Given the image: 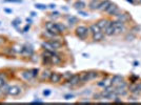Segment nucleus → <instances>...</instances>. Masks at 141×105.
<instances>
[{
    "mask_svg": "<svg viewBox=\"0 0 141 105\" xmlns=\"http://www.w3.org/2000/svg\"><path fill=\"white\" fill-rule=\"evenodd\" d=\"M80 102H83V103H90V100H81Z\"/></svg>",
    "mask_w": 141,
    "mask_h": 105,
    "instance_id": "09e8293b",
    "label": "nucleus"
},
{
    "mask_svg": "<svg viewBox=\"0 0 141 105\" xmlns=\"http://www.w3.org/2000/svg\"><path fill=\"white\" fill-rule=\"evenodd\" d=\"M31 15H32V16H33V17H34V16H36V14H35L34 12H32V13H31Z\"/></svg>",
    "mask_w": 141,
    "mask_h": 105,
    "instance_id": "5fc2aeb1",
    "label": "nucleus"
},
{
    "mask_svg": "<svg viewBox=\"0 0 141 105\" xmlns=\"http://www.w3.org/2000/svg\"><path fill=\"white\" fill-rule=\"evenodd\" d=\"M49 7H50V9H52V10H54V9H55V7H56V5H55V4H53V3H52V4H50V5H49Z\"/></svg>",
    "mask_w": 141,
    "mask_h": 105,
    "instance_id": "de8ad7c7",
    "label": "nucleus"
},
{
    "mask_svg": "<svg viewBox=\"0 0 141 105\" xmlns=\"http://www.w3.org/2000/svg\"><path fill=\"white\" fill-rule=\"evenodd\" d=\"M52 17H53V18L59 17V13H58V12H53V14H52Z\"/></svg>",
    "mask_w": 141,
    "mask_h": 105,
    "instance_id": "a19ab883",
    "label": "nucleus"
},
{
    "mask_svg": "<svg viewBox=\"0 0 141 105\" xmlns=\"http://www.w3.org/2000/svg\"><path fill=\"white\" fill-rule=\"evenodd\" d=\"M51 60H52V64L54 65H59L61 63V58L56 53H53V55L51 56Z\"/></svg>",
    "mask_w": 141,
    "mask_h": 105,
    "instance_id": "9b49d317",
    "label": "nucleus"
},
{
    "mask_svg": "<svg viewBox=\"0 0 141 105\" xmlns=\"http://www.w3.org/2000/svg\"><path fill=\"white\" fill-rule=\"evenodd\" d=\"M74 6H75L76 10L81 11V10H83V9L86 7V3L83 1V0H79V1H77V2L74 4Z\"/></svg>",
    "mask_w": 141,
    "mask_h": 105,
    "instance_id": "ddd939ff",
    "label": "nucleus"
},
{
    "mask_svg": "<svg viewBox=\"0 0 141 105\" xmlns=\"http://www.w3.org/2000/svg\"><path fill=\"white\" fill-rule=\"evenodd\" d=\"M117 18H118V20H120V21H122V22H127V21H129L130 20V18H131V16L128 14V13H118L117 15Z\"/></svg>",
    "mask_w": 141,
    "mask_h": 105,
    "instance_id": "6e6552de",
    "label": "nucleus"
},
{
    "mask_svg": "<svg viewBox=\"0 0 141 105\" xmlns=\"http://www.w3.org/2000/svg\"><path fill=\"white\" fill-rule=\"evenodd\" d=\"M4 84H5V80H4V77L0 76V87H1V86H3Z\"/></svg>",
    "mask_w": 141,
    "mask_h": 105,
    "instance_id": "f704fd0d",
    "label": "nucleus"
},
{
    "mask_svg": "<svg viewBox=\"0 0 141 105\" xmlns=\"http://www.w3.org/2000/svg\"><path fill=\"white\" fill-rule=\"evenodd\" d=\"M104 35L105 36H113V35H115V27L113 25V21L108 22V25L104 29Z\"/></svg>",
    "mask_w": 141,
    "mask_h": 105,
    "instance_id": "39448f33",
    "label": "nucleus"
},
{
    "mask_svg": "<svg viewBox=\"0 0 141 105\" xmlns=\"http://www.w3.org/2000/svg\"><path fill=\"white\" fill-rule=\"evenodd\" d=\"M108 22H109V21H107V20H105V19H102V20H100V21L97 22V25L99 26V28L102 31V29H105V28H106V26L108 25Z\"/></svg>",
    "mask_w": 141,
    "mask_h": 105,
    "instance_id": "6ab92c4d",
    "label": "nucleus"
},
{
    "mask_svg": "<svg viewBox=\"0 0 141 105\" xmlns=\"http://www.w3.org/2000/svg\"><path fill=\"white\" fill-rule=\"evenodd\" d=\"M94 98H95V100L102 99V95H101V93H100V94H95V95H94Z\"/></svg>",
    "mask_w": 141,
    "mask_h": 105,
    "instance_id": "e433bc0d",
    "label": "nucleus"
},
{
    "mask_svg": "<svg viewBox=\"0 0 141 105\" xmlns=\"http://www.w3.org/2000/svg\"><path fill=\"white\" fill-rule=\"evenodd\" d=\"M134 38H135V35H134V34H128L127 37H125V39H127L128 41H131V40H133Z\"/></svg>",
    "mask_w": 141,
    "mask_h": 105,
    "instance_id": "473e14b6",
    "label": "nucleus"
},
{
    "mask_svg": "<svg viewBox=\"0 0 141 105\" xmlns=\"http://www.w3.org/2000/svg\"><path fill=\"white\" fill-rule=\"evenodd\" d=\"M33 103H35V104H36V103H37V104H42V102H41V101H34Z\"/></svg>",
    "mask_w": 141,
    "mask_h": 105,
    "instance_id": "8fccbe9b",
    "label": "nucleus"
},
{
    "mask_svg": "<svg viewBox=\"0 0 141 105\" xmlns=\"http://www.w3.org/2000/svg\"><path fill=\"white\" fill-rule=\"evenodd\" d=\"M2 42H4V38H1V37H0V43H2Z\"/></svg>",
    "mask_w": 141,
    "mask_h": 105,
    "instance_id": "3c124183",
    "label": "nucleus"
},
{
    "mask_svg": "<svg viewBox=\"0 0 141 105\" xmlns=\"http://www.w3.org/2000/svg\"><path fill=\"white\" fill-rule=\"evenodd\" d=\"M88 32H90V29L85 25H79V26H77V28H76V35H77L78 38L81 39V40H84L87 37Z\"/></svg>",
    "mask_w": 141,
    "mask_h": 105,
    "instance_id": "f257e3e1",
    "label": "nucleus"
},
{
    "mask_svg": "<svg viewBox=\"0 0 141 105\" xmlns=\"http://www.w3.org/2000/svg\"><path fill=\"white\" fill-rule=\"evenodd\" d=\"M5 12H6V13H12V10H8V9H6Z\"/></svg>",
    "mask_w": 141,
    "mask_h": 105,
    "instance_id": "603ef678",
    "label": "nucleus"
},
{
    "mask_svg": "<svg viewBox=\"0 0 141 105\" xmlns=\"http://www.w3.org/2000/svg\"><path fill=\"white\" fill-rule=\"evenodd\" d=\"M42 62H43V64H45V65H50V64H52L51 56H49V55H43Z\"/></svg>",
    "mask_w": 141,
    "mask_h": 105,
    "instance_id": "b1692460",
    "label": "nucleus"
},
{
    "mask_svg": "<svg viewBox=\"0 0 141 105\" xmlns=\"http://www.w3.org/2000/svg\"><path fill=\"white\" fill-rule=\"evenodd\" d=\"M23 56H28V57H31V56H33V54H34V50H33V47L32 46H23V50H22V53H21Z\"/></svg>",
    "mask_w": 141,
    "mask_h": 105,
    "instance_id": "9d476101",
    "label": "nucleus"
},
{
    "mask_svg": "<svg viewBox=\"0 0 141 105\" xmlns=\"http://www.w3.org/2000/svg\"><path fill=\"white\" fill-rule=\"evenodd\" d=\"M55 25H56V28L58 29V32H59L60 34H62V33L65 32L66 27H65L64 24H62V23H55Z\"/></svg>",
    "mask_w": 141,
    "mask_h": 105,
    "instance_id": "5701e85b",
    "label": "nucleus"
},
{
    "mask_svg": "<svg viewBox=\"0 0 141 105\" xmlns=\"http://www.w3.org/2000/svg\"><path fill=\"white\" fill-rule=\"evenodd\" d=\"M88 29H90V32H91V33H92L93 35L101 31V29L99 28V26L97 25V23H96V24H92V25H91V26L88 27Z\"/></svg>",
    "mask_w": 141,
    "mask_h": 105,
    "instance_id": "412c9836",
    "label": "nucleus"
},
{
    "mask_svg": "<svg viewBox=\"0 0 141 105\" xmlns=\"http://www.w3.org/2000/svg\"><path fill=\"white\" fill-rule=\"evenodd\" d=\"M45 28H46V31H48L49 33H51L54 37L55 36H58L60 33L58 32V29L56 28V25L54 22H46L45 23Z\"/></svg>",
    "mask_w": 141,
    "mask_h": 105,
    "instance_id": "f03ea898",
    "label": "nucleus"
},
{
    "mask_svg": "<svg viewBox=\"0 0 141 105\" xmlns=\"http://www.w3.org/2000/svg\"><path fill=\"white\" fill-rule=\"evenodd\" d=\"M105 13L108 14L109 16H116V15L119 13V7L115 3H111L109 6L105 10Z\"/></svg>",
    "mask_w": 141,
    "mask_h": 105,
    "instance_id": "7ed1b4c3",
    "label": "nucleus"
},
{
    "mask_svg": "<svg viewBox=\"0 0 141 105\" xmlns=\"http://www.w3.org/2000/svg\"><path fill=\"white\" fill-rule=\"evenodd\" d=\"M20 92H21V89H20L19 86L13 85V86H10V87L6 89L5 94H8V95H10V96H17V95L20 94Z\"/></svg>",
    "mask_w": 141,
    "mask_h": 105,
    "instance_id": "20e7f679",
    "label": "nucleus"
},
{
    "mask_svg": "<svg viewBox=\"0 0 141 105\" xmlns=\"http://www.w3.org/2000/svg\"><path fill=\"white\" fill-rule=\"evenodd\" d=\"M50 94H51V92L49 91V89H46V91H44V92H43V95H44V96H49Z\"/></svg>",
    "mask_w": 141,
    "mask_h": 105,
    "instance_id": "c03bdc74",
    "label": "nucleus"
},
{
    "mask_svg": "<svg viewBox=\"0 0 141 105\" xmlns=\"http://www.w3.org/2000/svg\"><path fill=\"white\" fill-rule=\"evenodd\" d=\"M68 82H69V84L71 86H76V85L79 84V82H80V76H79V75H73L72 78Z\"/></svg>",
    "mask_w": 141,
    "mask_h": 105,
    "instance_id": "423d86ee",
    "label": "nucleus"
},
{
    "mask_svg": "<svg viewBox=\"0 0 141 105\" xmlns=\"http://www.w3.org/2000/svg\"><path fill=\"white\" fill-rule=\"evenodd\" d=\"M111 3H112V2L109 1V0H103V1L100 2L99 6H98V10L101 11V12H105V10L109 6V4H111Z\"/></svg>",
    "mask_w": 141,
    "mask_h": 105,
    "instance_id": "1a4fd4ad",
    "label": "nucleus"
},
{
    "mask_svg": "<svg viewBox=\"0 0 141 105\" xmlns=\"http://www.w3.org/2000/svg\"><path fill=\"white\" fill-rule=\"evenodd\" d=\"M72 76H73V74L72 72H65L64 75H63V76H62V79H63V80H65L66 82L72 78Z\"/></svg>",
    "mask_w": 141,
    "mask_h": 105,
    "instance_id": "c85d7f7f",
    "label": "nucleus"
},
{
    "mask_svg": "<svg viewBox=\"0 0 141 105\" xmlns=\"http://www.w3.org/2000/svg\"><path fill=\"white\" fill-rule=\"evenodd\" d=\"M50 42H51V44H52V45H53V47H54L55 50H58V49H60V47L62 46V43H61V41H60L59 39L51 40Z\"/></svg>",
    "mask_w": 141,
    "mask_h": 105,
    "instance_id": "f3484780",
    "label": "nucleus"
},
{
    "mask_svg": "<svg viewBox=\"0 0 141 105\" xmlns=\"http://www.w3.org/2000/svg\"><path fill=\"white\" fill-rule=\"evenodd\" d=\"M79 14H81L82 16H84V17H86L88 14H86V13H84V12H82V11H79Z\"/></svg>",
    "mask_w": 141,
    "mask_h": 105,
    "instance_id": "49530a36",
    "label": "nucleus"
},
{
    "mask_svg": "<svg viewBox=\"0 0 141 105\" xmlns=\"http://www.w3.org/2000/svg\"><path fill=\"white\" fill-rule=\"evenodd\" d=\"M103 37H104V33L100 31V32H98V33L93 35V40L94 41H101L103 39Z\"/></svg>",
    "mask_w": 141,
    "mask_h": 105,
    "instance_id": "dca6fc26",
    "label": "nucleus"
},
{
    "mask_svg": "<svg viewBox=\"0 0 141 105\" xmlns=\"http://www.w3.org/2000/svg\"><path fill=\"white\" fill-rule=\"evenodd\" d=\"M0 24H1V22H0Z\"/></svg>",
    "mask_w": 141,
    "mask_h": 105,
    "instance_id": "6e6d98bb",
    "label": "nucleus"
},
{
    "mask_svg": "<svg viewBox=\"0 0 141 105\" xmlns=\"http://www.w3.org/2000/svg\"><path fill=\"white\" fill-rule=\"evenodd\" d=\"M21 23V20H20V18H16V19H14L13 21H12V25L14 26V27H16V28H18V25Z\"/></svg>",
    "mask_w": 141,
    "mask_h": 105,
    "instance_id": "cd10ccee",
    "label": "nucleus"
},
{
    "mask_svg": "<svg viewBox=\"0 0 141 105\" xmlns=\"http://www.w3.org/2000/svg\"><path fill=\"white\" fill-rule=\"evenodd\" d=\"M21 76L25 79V80H31V79H33L34 76H33V74H32V70H26V71H23L21 74Z\"/></svg>",
    "mask_w": 141,
    "mask_h": 105,
    "instance_id": "aec40b11",
    "label": "nucleus"
},
{
    "mask_svg": "<svg viewBox=\"0 0 141 105\" xmlns=\"http://www.w3.org/2000/svg\"><path fill=\"white\" fill-rule=\"evenodd\" d=\"M100 0H92V1L90 2V4H88V7L91 9V10H98V6H99V4H100Z\"/></svg>",
    "mask_w": 141,
    "mask_h": 105,
    "instance_id": "2eb2a0df",
    "label": "nucleus"
},
{
    "mask_svg": "<svg viewBox=\"0 0 141 105\" xmlns=\"http://www.w3.org/2000/svg\"><path fill=\"white\" fill-rule=\"evenodd\" d=\"M98 72L97 71H88V78H90V80H94V79H96V78H98Z\"/></svg>",
    "mask_w": 141,
    "mask_h": 105,
    "instance_id": "bb28decb",
    "label": "nucleus"
},
{
    "mask_svg": "<svg viewBox=\"0 0 141 105\" xmlns=\"http://www.w3.org/2000/svg\"><path fill=\"white\" fill-rule=\"evenodd\" d=\"M62 79V76L58 72H52L51 74V77H50V81L52 83H59L60 80Z\"/></svg>",
    "mask_w": 141,
    "mask_h": 105,
    "instance_id": "0eeeda50",
    "label": "nucleus"
},
{
    "mask_svg": "<svg viewBox=\"0 0 141 105\" xmlns=\"http://www.w3.org/2000/svg\"><path fill=\"white\" fill-rule=\"evenodd\" d=\"M138 79H139L138 76H132V77L130 78V80H131L132 83H136V81H138Z\"/></svg>",
    "mask_w": 141,
    "mask_h": 105,
    "instance_id": "72a5a7b5",
    "label": "nucleus"
},
{
    "mask_svg": "<svg viewBox=\"0 0 141 105\" xmlns=\"http://www.w3.org/2000/svg\"><path fill=\"white\" fill-rule=\"evenodd\" d=\"M51 71H49V70H44L43 72H42V75H41V80L43 81V80H50V77H51Z\"/></svg>",
    "mask_w": 141,
    "mask_h": 105,
    "instance_id": "393cba45",
    "label": "nucleus"
},
{
    "mask_svg": "<svg viewBox=\"0 0 141 105\" xmlns=\"http://www.w3.org/2000/svg\"><path fill=\"white\" fill-rule=\"evenodd\" d=\"M97 85L100 86V87L106 88V87H108V86H112V82H111V79H105V80H102V81L98 82Z\"/></svg>",
    "mask_w": 141,
    "mask_h": 105,
    "instance_id": "4468645a",
    "label": "nucleus"
},
{
    "mask_svg": "<svg viewBox=\"0 0 141 105\" xmlns=\"http://www.w3.org/2000/svg\"><path fill=\"white\" fill-rule=\"evenodd\" d=\"M80 76V82L81 83H86L87 81H90V78H88V72H82Z\"/></svg>",
    "mask_w": 141,
    "mask_h": 105,
    "instance_id": "4be33fe9",
    "label": "nucleus"
},
{
    "mask_svg": "<svg viewBox=\"0 0 141 105\" xmlns=\"http://www.w3.org/2000/svg\"><path fill=\"white\" fill-rule=\"evenodd\" d=\"M127 1H128V2H130V3H133V2H134V0H127Z\"/></svg>",
    "mask_w": 141,
    "mask_h": 105,
    "instance_id": "864d4df0",
    "label": "nucleus"
},
{
    "mask_svg": "<svg viewBox=\"0 0 141 105\" xmlns=\"http://www.w3.org/2000/svg\"><path fill=\"white\" fill-rule=\"evenodd\" d=\"M138 32H139V28H138L137 26H136V27H134V28H132V33H134V34H135V33H138Z\"/></svg>",
    "mask_w": 141,
    "mask_h": 105,
    "instance_id": "79ce46f5",
    "label": "nucleus"
},
{
    "mask_svg": "<svg viewBox=\"0 0 141 105\" xmlns=\"http://www.w3.org/2000/svg\"><path fill=\"white\" fill-rule=\"evenodd\" d=\"M113 101H114V102H116V103H122V100L119 98V96H118V97H116Z\"/></svg>",
    "mask_w": 141,
    "mask_h": 105,
    "instance_id": "58836bf2",
    "label": "nucleus"
},
{
    "mask_svg": "<svg viewBox=\"0 0 141 105\" xmlns=\"http://www.w3.org/2000/svg\"><path fill=\"white\" fill-rule=\"evenodd\" d=\"M28 29H29V24H27V25L23 28V31H22V32H23V33H26V32L28 31Z\"/></svg>",
    "mask_w": 141,
    "mask_h": 105,
    "instance_id": "37998d69",
    "label": "nucleus"
},
{
    "mask_svg": "<svg viewBox=\"0 0 141 105\" xmlns=\"http://www.w3.org/2000/svg\"><path fill=\"white\" fill-rule=\"evenodd\" d=\"M136 86H137V91H138L139 93H141V82L137 83V84H136Z\"/></svg>",
    "mask_w": 141,
    "mask_h": 105,
    "instance_id": "ea45409f",
    "label": "nucleus"
},
{
    "mask_svg": "<svg viewBox=\"0 0 141 105\" xmlns=\"http://www.w3.org/2000/svg\"><path fill=\"white\" fill-rule=\"evenodd\" d=\"M4 2H15V3H20L21 0H4Z\"/></svg>",
    "mask_w": 141,
    "mask_h": 105,
    "instance_id": "4c0bfd02",
    "label": "nucleus"
},
{
    "mask_svg": "<svg viewBox=\"0 0 141 105\" xmlns=\"http://www.w3.org/2000/svg\"><path fill=\"white\" fill-rule=\"evenodd\" d=\"M117 87H119V88H127V87H128V83L122 80L120 83L117 84Z\"/></svg>",
    "mask_w": 141,
    "mask_h": 105,
    "instance_id": "c756f323",
    "label": "nucleus"
},
{
    "mask_svg": "<svg viewBox=\"0 0 141 105\" xmlns=\"http://www.w3.org/2000/svg\"><path fill=\"white\" fill-rule=\"evenodd\" d=\"M35 7H36V9H38V10H45V9H46V7H48V6H46L45 4L37 3V4H35Z\"/></svg>",
    "mask_w": 141,
    "mask_h": 105,
    "instance_id": "7c9ffc66",
    "label": "nucleus"
},
{
    "mask_svg": "<svg viewBox=\"0 0 141 105\" xmlns=\"http://www.w3.org/2000/svg\"><path fill=\"white\" fill-rule=\"evenodd\" d=\"M38 72H39V70H38L37 68H34V69H32V74H33V76H34V78L38 76Z\"/></svg>",
    "mask_w": 141,
    "mask_h": 105,
    "instance_id": "c9c22d12",
    "label": "nucleus"
},
{
    "mask_svg": "<svg viewBox=\"0 0 141 105\" xmlns=\"http://www.w3.org/2000/svg\"><path fill=\"white\" fill-rule=\"evenodd\" d=\"M128 101H129V102H135V103H137V102H139V100H138V98H137V97H135V95H134L133 97H130Z\"/></svg>",
    "mask_w": 141,
    "mask_h": 105,
    "instance_id": "2f4dec72",
    "label": "nucleus"
},
{
    "mask_svg": "<svg viewBox=\"0 0 141 105\" xmlns=\"http://www.w3.org/2000/svg\"><path fill=\"white\" fill-rule=\"evenodd\" d=\"M122 80H123V77L121 75H115V76H113V78L111 79V82H112V85H117Z\"/></svg>",
    "mask_w": 141,
    "mask_h": 105,
    "instance_id": "f8f14e48",
    "label": "nucleus"
},
{
    "mask_svg": "<svg viewBox=\"0 0 141 105\" xmlns=\"http://www.w3.org/2000/svg\"><path fill=\"white\" fill-rule=\"evenodd\" d=\"M68 22L70 25H75L76 23H78V18L75 17V16H71L68 18Z\"/></svg>",
    "mask_w": 141,
    "mask_h": 105,
    "instance_id": "a878e982",
    "label": "nucleus"
},
{
    "mask_svg": "<svg viewBox=\"0 0 141 105\" xmlns=\"http://www.w3.org/2000/svg\"><path fill=\"white\" fill-rule=\"evenodd\" d=\"M64 98H65L66 100H70L71 98H74V95H66V96H65Z\"/></svg>",
    "mask_w": 141,
    "mask_h": 105,
    "instance_id": "a18cd8bd",
    "label": "nucleus"
},
{
    "mask_svg": "<svg viewBox=\"0 0 141 105\" xmlns=\"http://www.w3.org/2000/svg\"><path fill=\"white\" fill-rule=\"evenodd\" d=\"M42 47L44 49V50H46V51H50V52H55L56 50L53 47V45L51 44V42L49 41V42H43L42 43Z\"/></svg>",
    "mask_w": 141,
    "mask_h": 105,
    "instance_id": "a211bd4d",
    "label": "nucleus"
}]
</instances>
